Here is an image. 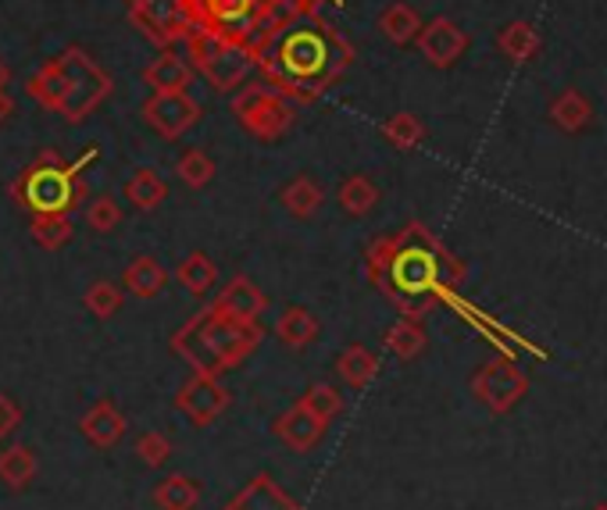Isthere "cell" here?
<instances>
[{"label":"cell","mask_w":607,"mask_h":510,"mask_svg":"<svg viewBox=\"0 0 607 510\" xmlns=\"http://www.w3.org/2000/svg\"><path fill=\"white\" fill-rule=\"evenodd\" d=\"M254 69L290 104H315L354 65V46L318 8H286L250 46Z\"/></svg>","instance_id":"cell-1"},{"label":"cell","mask_w":607,"mask_h":510,"mask_svg":"<svg viewBox=\"0 0 607 510\" xmlns=\"http://www.w3.org/2000/svg\"><path fill=\"white\" fill-rule=\"evenodd\" d=\"M461 275V264L422 221H408L369 247V279L404 318H422L436 300H446Z\"/></svg>","instance_id":"cell-2"},{"label":"cell","mask_w":607,"mask_h":510,"mask_svg":"<svg viewBox=\"0 0 607 510\" xmlns=\"http://www.w3.org/2000/svg\"><path fill=\"white\" fill-rule=\"evenodd\" d=\"M261 340H265L261 322L258 325L236 322V318L222 314L215 304H207L172 336V354H179L200 375H226L239 368L261 346Z\"/></svg>","instance_id":"cell-3"},{"label":"cell","mask_w":607,"mask_h":510,"mask_svg":"<svg viewBox=\"0 0 607 510\" xmlns=\"http://www.w3.org/2000/svg\"><path fill=\"white\" fill-rule=\"evenodd\" d=\"M97 157V150H86L79 162H65L61 154L43 150L11 183V200L29 215H72L86 200V168Z\"/></svg>","instance_id":"cell-4"},{"label":"cell","mask_w":607,"mask_h":510,"mask_svg":"<svg viewBox=\"0 0 607 510\" xmlns=\"http://www.w3.org/2000/svg\"><path fill=\"white\" fill-rule=\"evenodd\" d=\"M286 8L290 0H183L189 25L244 46L258 43Z\"/></svg>","instance_id":"cell-5"},{"label":"cell","mask_w":607,"mask_h":510,"mask_svg":"<svg viewBox=\"0 0 607 510\" xmlns=\"http://www.w3.org/2000/svg\"><path fill=\"white\" fill-rule=\"evenodd\" d=\"M186 61L189 69L204 75V83L212 86L215 93H233L239 90L250 79L254 72V54L250 46L226 40V37H215V33H204V29H194L186 40Z\"/></svg>","instance_id":"cell-6"},{"label":"cell","mask_w":607,"mask_h":510,"mask_svg":"<svg viewBox=\"0 0 607 510\" xmlns=\"http://www.w3.org/2000/svg\"><path fill=\"white\" fill-rule=\"evenodd\" d=\"M233 118L239 122V129L247 136L261 139V143H276L294 129L297 111L279 90H271L265 79H258V83H244L236 90Z\"/></svg>","instance_id":"cell-7"},{"label":"cell","mask_w":607,"mask_h":510,"mask_svg":"<svg viewBox=\"0 0 607 510\" xmlns=\"http://www.w3.org/2000/svg\"><path fill=\"white\" fill-rule=\"evenodd\" d=\"M58 65L65 72V86H69L65 104H61L58 115L69 125H79L111 97V75L83 51V46H65V51L58 54Z\"/></svg>","instance_id":"cell-8"},{"label":"cell","mask_w":607,"mask_h":510,"mask_svg":"<svg viewBox=\"0 0 607 510\" xmlns=\"http://www.w3.org/2000/svg\"><path fill=\"white\" fill-rule=\"evenodd\" d=\"M130 22L162 51L194 33V25H189L183 11V0H130Z\"/></svg>","instance_id":"cell-9"},{"label":"cell","mask_w":607,"mask_h":510,"mask_svg":"<svg viewBox=\"0 0 607 510\" xmlns=\"http://www.w3.org/2000/svg\"><path fill=\"white\" fill-rule=\"evenodd\" d=\"M140 115L162 139H179V136H186L200 122V104L189 97L186 90L154 93L151 101H143Z\"/></svg>","instance_id":"cell-10"},{"label":"cell","mask_w":607,"mask_h":510,"mask_svg":"<svg viewBox=\"0 0 607 510\" xmlns=\"http://www.w3.org/2000/svg\"><path fill=\"white\" fill-rule=\"evenodd\" d=\"M229 400H233V396H229L226 386H222L218 375L194 372V378L183 382V389L175 393V410H183L189 425L207 428V425H215L222 414L229 410Z\"/></svg>","instance_id":"cell-11"},{"label":"cell","mask_w":607,"mask_h":510,"mask_svg":"<svg viewBox=\"0 0 607 510\" xmlns=\"http://www.w3.org/2000/svg\"><path fill=\"white\" fill-rule=\"evenodd\" d=\"M414 43H419L422 58L433 69H451V65H457L461 58H465L469 33L454 19H433V22H422Z\"/></svg>","instance_id":"cell-12"},{"label":"cell","mask_w":607,"mask_h":510,"mask_svg":"<svg viewBox=\"0 0 607 510\" xmlns=\"http://www.w3.org/2000/svg\"><path fill=\"white\" fill-rule=\"evenodd\" d=\"M472 389H475V396L486 407L507 410L525 393V378H522V372L507 357H497V361H490V364H483V368L475 372Z\"/></svg>","instance_id":"cell-13"},{"label":"cell","mask_w":607,"mask_h":510,"mask_svg":"<svg viewBox=\"0 0 607 510\" xmlns=\"http://www.w3.org/2000/svg\"><path fill=\"white\" fill-rule=\"evenodd\" d=\"M326 428L329 425L322 418H315V414L304 407L300 400L290 410H282L276 421H271V433L279 436V443L290 446V450H297V454L315 450V446L326 439Z\"/></svg>","instance_id":"cell-14"},{"label":"cell","mask_w":607,"mask_h":510,"mask_svg":"<svg viewBox=\"0 0 607 510\" xmlns=\"http://www.w3.org/2000/svg\"><path fill=\"white\" fill-rule=\"evenodd\" d=\"M212 304H215L222 314L236 318V322L258 325V322H261V314L268 311V296H265L247 275H233V279L218 290V296L212 300Z\"/></svg>","instance_id":"cell-15"},{"label":"cell","mask_w":607,"mask_h":510,"mask_svg":"<svg viewBox=\"0 0 607 510\" xmlns=\"http://www.w3.org/2000/svg\"><path fill=\"white\" fill-rule=\"evenodd\" d=\"M222 510H304V507L297 497H290V492L276 482V475L261 471V475H254Z\"/></svg>","instance_id":"cell-16"},{"label":"cell","mask_w":607,"mask_h":510,"mask_svg":"<svg viewBox=\"0 0 607 510\" xmlns=\"http://www.w3.org/2000/svg\"><path fill=\"white\" fill-rule=\"evenodd\" d=\"M125 428H130V421H125V414L111 400H97L79 418V433H83L90 446H97V450H115L125 436Z\"/></svg>","instance_id":"cell-17"},{"label":"cell","mask_w":607,"mask_h":510,"mask_svg":"<svg viewBox=\"0 0 607 510\" xmlns=\"http://www.w3.org/2000/svg\"><path fill=\"white\" fill-rule=\"evenodd\" d=\"M165 285H168L165 264L157 258H151V253H140L136 261H130V268H125V275H122V293H130L136 300L162 296Z\"/></svg>","instance_id":"cell-18"},{"label":"cell","mask_w":607,"mask_h":510,"mask_svg":"<svg viewBox=\"0 0 607 510\" xmlns=\"http://www.w3.org/2000/svg\"><path fill=\"white\" fill-rule=\"evenodd\" d=\"M143 83H147L154 93H175L194 83V69H189V61L175 51H162L147 69H143Z\"/></svg>","instance_id":"cell-19"},{"label":"cell","mask_w":607,"mask_h":510,"mask_svg":"<svg viewBox=\"0 0 607 510\" xmlns=\"http://www.w3.org/2000/svg\"><path fill=\"white\" fill-rule=\"evenodd\" d=\"M65 72H61L58 58H51L47 65H40L33 75L25 79V97L37 101L43 111H51V115H58L61 104H65Z\"/></svg>","instance_id":"cell-20"},{"label":"cell","mask_w":607,"mask_h":510,"mask_svg":"<svg viewBox=\"0 0 607 510\" xmlns=\"http://www.w3.org/2000/svg\"><path fill=\"white\" fill-rule=\"evenodd\" d=\"M151 497H154L157 510H197V503L204 497V486L194 475L175 471V475H165L162 482L154 486Z\"/></svg>","instance_id":"cell-21"},{"label":"cell","mask_w":607,"mask_h":510,"mask_svg":"<svg viewBox=\"0 0 607 510\" xmlns=\"http://www.w3.org/2000/svg\"><path fill=\"white\" fill-rule=\"evenodd\" d=\"M279 204L286 207V215H294V218H315L326 204V189L318 186L311 175H297V179L282 186Z\"/></svg>","instance_id":"cell-22"},{"label":"cell","mask_w":607,"mask_h":510,"mask_svg":"<svg viewBox=\"0 0 607 510\" xmlns=\"http://www.w3.org/2000/svg\"><path fill=\"white\" fill-rule=\"evenodd\" d=\"M37 471H40V460H37L33 450H29V446L11 443V446L0 450V482H4L8 489L22 492L37 478Z\"/></svg>","instance_id":"cell-23"},{"label":"cell","mask_w":607,"mask_h":510,"mask_svg":"<svg viewBox=\"0 0 607 510\" xmlns=\"http://www.w3.org/2000/svg\"><path fill=\"white\" fill-rule=\"evenodd\" d=\"M168 197V186L162 179V171L157 168H136L130 175V183H125V200H130L136 211H157V207L165 204Z\"/></svg>","instance_id":"cell-24"},{"label":"cell","mask_w":607,"mask_h":510,"mask_svg":"<svg viewBox=\"0 0 607 510\" xmlns=\"http://www.w3.org/2000/svg\"><path fill=\"white\" fill-rule=\"evenodd\" d=\"M379 29H382V37H387L390 43L408 46V43H414V37H419L422 14H419V8L404 4V0H393L390 8H382V14H379Z\"/></svg>","instance_id":"cell-25"},{"label":"cell","mask_w":607,"mask_h":510,"mask_svg":"<svg viewBox=\"0 0 607 510\" xmlns=\"http://www.w3.org/2000/svg\"><path fill=\"white\" fill-rule=\"evenodd\" d=\"M551 118H554L557 129L583 133V129H589V122H594V107H589V101L579 90H562L551 101Z\"/></svg>","instance_id":"cell-26"},{"label":"cell","mask_w":607,"mask_h":510,"mask_svg":"<svg viewBox=\"0 0 607 510\" xmlns=\"http://www.w3.org/2000/svg\"><path fill=\"white\" fill-rule=\"evenodd\" d=\"M318 336V318L308 311V308H286L279 314V322H276V340L282 346H290V350H304V346H311Z\"/></svg>","instance_id":"cell-27"},{"label":"cell","mask_w":607,"mask_h":510,"mask_svg":"<svg viewBox=\"0 0 607 510\" xmlns=\"http://www.w3.org/2000/svg\"><path fill=\"white\" fill-rule=\"evenodd\" d=\"M337 375L347 382L350 389H364L379 375V357L372 354L369 346L354 343V346H347L343 354L337 357Z\"/></svg>","instance_id":"cell-28"},{"label":"cell","mask_w":607,"mask_h":510,"mask_svg":"<svg viewBox=\"0 0 607 510\" xmlns=\"http://www.w3.org/2000/svg\"><path fill=\"white\" fill-rule=\"evenodd\" d=\"M497 46H501V54L507 61H515V65H525V61H533L539 54V33H536V25L533 22H507L501 29V37H497Z\"/></svg>","instance_id":"cell-29"},{"label":"cell","mask_w":607,"mask_h":510,"mask_svg":"<svg viewBox=\"0 0 607 510\" xmlns=\"http://www.w3.org/2000/svg\"><path fill=\"white\" fill-rule=\"evenodd\" d=\"M179 285L189 293V296H207L218 285V264L207 258L204 250H194L189 258L179 264V272H175Z\"/></svg>","instance_id":"cell-30"},{"label":"cell","mask_w":607,"mask_h":510,"mask_svg":"<svg viewBox=\"0 0 607 510\" xmlns=\"http://www.w3.org/2000/svg\"><path fill=\"white\" fill-rule=\"evenodd\" d=\"M337 200H340V207H343V215H350V218H364L369 211H375V204H379V186L369 179V175H350V179L340 183Z\"/></svg>","instance_id":"cell-31"},{"label":"cell","mask_w":607,"mask_h":510,"mask_svg":"<svg viewBox=\"0 0 607 510\" xmlns=\"http://www.w3.org/2000/svg\"><path fill=\"white\" fill-rule=\"evenodd\" d=\"M29 236H33V243H40L43 250H61L75 236L72 215H33L29 218Z\"/></svg>","instance_id":"cell-32"},{"label":"cell","mask_w":607,"mask_h":510,"mask_svg":"<svg viewBox=\"0 0 607 510\" xmlns=\"http://www.w3.org/2000/svg\"><path fill=\"white\" fill-rule=\"evenodd\" d=\"M422 346H425V329L419 318H401V322H393L387 329V350L393 357L411 361L422 354Z\"/></svg>","instance_id":"cell-33"},{"label":"cell","mask_w":607,"mask_h":510,"mask_svg":"<svg viewBox=\"0 0 607 510\" xmlns=\"http://www.w3.org/2000/svg\"><path fill=\"white\" fill-rule=\"evenodd\" d=\"M382 136H387L397 150H414L425 139V125L419 115H411V111H397V115L382 122Z\"/></svg>","instance_id":"cell-34"},{"label":"cell","mask_w":607,"mask_h":510,"mask_svg":"<svg viewBox=\"0 0 607 510\" xmlns=\"http://www.w3.org/2000/svg\"><path fill=\"white\" fill-rule=\"evenodd\" d=\"M125 304V293H122V285H115L111 279H97L90 285V290L83 293V308L93 314V318H101V322H107V318H115Z\"/></svg>","instance_id":"cell-35"},{"label":"cell","mask_w":607,"mask_h":510,"mask_svg":"<svg viewBox=\"0 0 607 510\" xmlns=\"http://www.w3.org/2000/svg\"><path fill=\"white\" fill-rule=\"evenodd\" d=\"M122 221H125V211H122V204L111 197V194H101V197H93L86 204V226L93 232L107 236V232H115Z\"/></svg>","instance_id":"cell-36"},{"label":"cell","mask_w":607,"mask_h":510,"mask_svg":"<svg viewBox=\"0 0 607 510\" xmlns=\"http://www.w3.org/2000/svg\"><path fill=\"white\" fill-rule=\"evenodd\" d=\"M179 179L189 186V189H204L207 183L215 179V162L207 157L204 150H197V147H189L183 157H179Z\"/></svg>","instance_id":"cell-37"},{"label":"cell","mask_w":607,"mask_h":510,"mask_svg":"<svg viewBox=\"0 0 607 510\" xmlns=\"http://www.w3.org/2000/svg\"><path fill=\"white\" fill-rule=\"evenodd\" d=\"M300 404L308 407L315 418H322L329 425L343 410V396H340V389H332V386H326V382H318V386H311L308 393L300 396Z\"/></svg>","instance_id":"cell-38"},{"label":"cell","mask_w":607,"mask_h":510,"mask_svg":"<svg viewBox=\"0 0 607 510\" xmlns=\"http://www.w3.org/2000/svg\"><path fill=\"white\" fill-rule=\"evenodd\" d=\"M172 439L165 433H157V428H147L140 439H136V457L143 460L147 468H165L172 460Z\"/></svg>","instance_id":"cell-39"},{"label":"cell","mask_w":607,"mask_h":510,"mask_svg":"<svg viewBox=\"0 0 607 510\" xmlns=\"http://www.w3.org/2000/svg\"><path fill=\"white\" fill-rule=\"evenodd\" d=\"M22 418H25L22 404L14 400V396L0 393V443H4L8 436H14V433H19V428H22Z\"/></svg>","instance_id":"cell-40"},{"label":"cell","mask_w":607,"mask_h":510,"mask_svg":"<svg viewBox=\"0 0 607 510\" xmlns=\"http://www.w3.org/2000/svg\"><path fill=\"white\" fill-rule=\"evenodd\" d=\"M11 115H14V101L8 97V90H0V125H4Z\"/></svg>","instance_id":"cell-41"},{"label":"cell","mask_w":607,"mask_h":510,"mask_svg":"<svg viewBox=\"0 0 607 510\" xmlns=\"http://www.w3.org/2000/svg\"><path fill=\"white\" fill-rule=\"evenodd\" d=\"M322 4H343V0H290V8H322Z\"/></svg>","instance_id":"cell-42"},{"label":"cell","mask_w":607,"mask_h":510,"mask_svg":"<svg viewBox=\"0 0 607 510\" xmlns=\"http://www.w3.org/2000/svg\"><path fill=\"white\" fill-rule=\"evenodd\" d=\"M8 83H11V69L4 65V58H0V90H8Z\"/></svg>","instance_id":"cell-43"}]
</instances>
